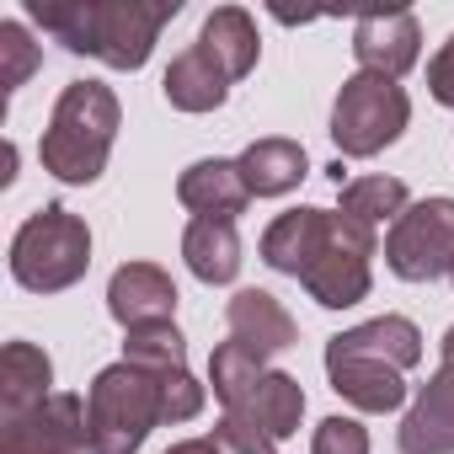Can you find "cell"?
Masks as SVG:
<instances>
[{
  "label": "cell",
  "mask_w": 454,
  "mask_h": 454,
  "mask_svg": "<svg viewBox=\"0 0 454 454\" xmlns=\"http://www.w3.org/2000/svg\"><path fill=\"white\" fill-rule=\"evenodd\" d=\"M427 91H433V102H443V107H454V33H449V43L433 54V65H427Z\"/></svg>",
  "instance_id": "cell-25"
},
{
  "label": "cell",
  "mask_w": 454,
  "mask_h": 454,
  "mask_svg": "<svg viewBox=\"0 0 454 454\" xmlns=\"http://www.w3.org/2000/svg\"><path fill=\"white\" fill-rule=\"evenodd\" d=\"M107 310L123 332H139V326H166L176 316V284L166 268L155 262H123L107 284Z\"/></svg>",
  "instance_id": "cell-15"
},
{
  "label": "cell",
  "mask_w": 454,
  "mask_h": 454,
  "mask_svg": "<svg viewBox=\"0 0 454 454\" xmlns=\"http://www.w3.org/2000/svg\"><path fill=\"white\" fill-rule=\"evenodd\" d=\"M54 364L43 348L33 342H6V353H0V411L17 417V411H33L38 401H49L54 390Z\"/></svg>",
  "instance_id": "cell-20"
},
{
  "label": "cell",
  "mask_w": 454,
  "mask_h": 454,
  "mask_svg": "<svg viewBox=\"0 0 454 454\" xmlns=\"http://www.w3.org/2000/svg\"><path fill=\"white\" fill-rule=\"evenodd\" d=\"M38 65H43V49L27 38V27L22 22H0V86H6V97H17Z\"/></svg>",
  "instance_id": "cell-22"
},
{
  "label": "cell",
  "mask_w": 454,
  "mask_h": 454,
  "mask_svg": "<svg viewBox=\"0 0 454 454\" xmlns=\"http://www.w3.org/2000/svg\"><path fill=\"white\" fill-rule=\"evenodd\" d=\"M385 262L406 284L454 278V198H422L411 203L385 236Z\"/></svg>",
  "instance_id": "cell-10"
},
{
  "label": "cell",
  "mask_w": 454,
  "mask_h": 454,
  "mask_svg": "<svg viewBox=\"0 0 454 454\" xmlns=\"http://www.w3.org/2000/svg\"><path fill=\"white\" fill-rule=\"evenodd\" d=\"M374 231L342 208H289L268 224L262 236V262L300 278L305 294L326 310H348L369 294L374 273Z\"/></svg>",
  "instance_id": "cell-1"
},
{
  "label": "cell",
  "mask_w": 454,
  "mask_h": 454,
  "mask_svg": "<svg viewBox=\"0 0 454 454\" xmlns=\"http://www.w3.org/2000/svg\"><path fill=\"white\" fill-rule=\"evenodd\" d=\"M166 454H224L214 438H182V443H171Z\"/></svg>",
  "instance_id": "cell-26"
},
{
  "label": "cell",
  "mask_w": 454,
  "mask_h": 454,
  "mask_svg": "<svg viewBox=\"0 0 454 454\" xmlns=\"http://www.w3.org/2000/svg\"><path fill=\"white\" fill-rule=\"evenodd\" d=\"M406 208L411 203H406V182L401 176H358V182L342 187V214L369 224V231L380 219H401Z\"/></svg>",
  "instance_id": "cell-21"
},
{
  "label": "cell",
  "mask_w": 454,
  "mask_h": 454,
  "mask_svg": "<svg viewBox=\"0 0 454 454\" xmlns=\"http://www.w3.org/2000/svg\"><path fill=\"white\" fill-rule=\"evenodd\" d=\"M182 257L192 268V278L203 284H231L241 273V236H236V219H214L198 214L182 236Z\"/></svg>",
  "instance_id": "cell-18"
},
{
  "label": "cell",
  "mask_w": 454,
  "mask_h": 454,
  "mask_svg": "<svg viewBox=\"0 0 454 454\" xmlns=\"http://www.w3.org/2000/svg\"><path fill=\"white\" fill-rule=\"evenodd\" d=\"M224 454H278V438L268 433V427H257V422H247V417H231L224 411L219 417V427L208 433Z\"/></svg>",
  "instance_id": "cell-23"
},
{
  "label": "cell",
  "mask_w": 454,
  "mask_h": 454,
  "mask_svg": "<svg viewBox=\"0 0 454 454\" xmlns=\"http://www.w3.org/2000/svg\"><path fill=\"white\" fill-rule=\"evenodd\" d=\"M176 0H27V17L70 54H91L113 70H139L176 17Z\"/></svg>",
  "instance_id": "cell-2"
},
{
  "label": "cell",
  "mask_w": 454,
  "mask_h": 454,
  "mask_svg": "<svg viewBox=\"0 0 454 454\" xmlns=\"http://www.w3.org/2000/svg\"><path fill=\"white\" fill-rule=\"evenodd\" d=\"M118 97L102 86V81H70L65 97L54 102V118L43 129V171L70 182V187H86L102 176L107 155H113V139H118Z\"/></svg>",
  "instance_id": "cell-5"
},
{
  "label": "cell",
  "mask_w": 454,
  "mask_h": 454,
  "mask_svg": "<svg viewBox=\"0 0 454 454\" xmlns=\"http://www.w3.org/2000/svg\"><path fill=\"white\" fill-rule=\"evenodd\" d=\"M353 54H358V70L401 81L422 54V27L411 12H369L353 22Z\"/></svg>",
  "instance_id": "cell-14"
},
{
  "label": "cell",
  "mask_w": 454,
  "mask_h": 454,
  "mask_svg": "<svg viewBox=\"0 0 454 454\" xmlns=\"http://www.w3.org/2000/svg\"><path fill=\"white\" fill-rule=\"evenodd\" d=\"M123 358L139 364V369H150V374L160 380V390H166V422H187V417L203 411V385L187 374V342H182V332H176L171 321H166V326H139V332H129Z\"/></svg>",
  "instance_id": "cell-12"
},
{
  "label": "cell",
  "mask_w": 454,
  "mask_h": 454,
  "mask_svg": "<svg viewBox=\"0 0 454 454\" xmlns=\"http://www.w3.org/2000/svg\"><path fill=\"white\" fill-rule=\"evenodd\" d=\"M91 268V231L86 219L49 203L22 219V231L12 236V278L33 294H59L81 284Z\"/></svg>",
  "instance_id": "cell-8"
},
{
  "label": "cell",
  "mask_w": 454,
  "mask_h": 454,
  "mask_svg": "<svg viewBox=\"0 0 454 454\" xmlns=\"http://www.w3.org/2000/svg\"><path fill=\"white\" fill-rule=\"evenodd\" d=\"M257 49H262L257 43V22L241 6H219L203 22L198 43L166 65V75H160L166 102L176 113H214V107H224L231 86L257 70Z\"/></svg>",
  "instance_id": "cell-4"
},
{
  "label": "cell",
  "mask_w": 454,
  "mask_h": 454,
  "mask_svg": "<svg viewBox=\"0 0 454 454\" xmlns=\"http://www.w3.org/2000/svg\"><path fill=\"white\" fill-rule=\"evenodd\" d=\"M395 443L401 454H454V326L443 332L438 374L417 390L411 411L401 417Z\"/></svg>",
  "instance_id": "cell-13"
},
{
  "label": "cell",
  "mask_w": 454,
  "mask_h": 454,
  "mask_svg": "<svg viewBox=\"0 0 454 454\" xmlns=\"http://www.w3.org/2000/svg\"><path fill=\"white\" fill-rule=\"evenodd\" d=\"M86 422L97 454H134L155 422H166V390L139 364H107L86 390Z\"/></svg>",
  "instance_id": "cell-7"
},
{
  "label": "cell",
  "mask_w": 454,
  "mask_h": 454,
  "mask_svg": "<svg viewBox=\"0 0 454 454\" xmlns=\"http://www.w3.org/2000/svg\"><path fill=\"white\" fill-rule=\"evenodd\" d=\"M422 358V332L406 316H374L326 342L332 390L358 411H395L406 401V369Z\"/></svg>",
  "instance_id": "cell-3"
},
{
  "label": "cell",
  "mask_w": 454,
  "mask_h": 454,
  "mask_svg": "<svg viewBox=\"0 0 454 454\" xmlns=\"http://www.w3.org/2000/svg\"><path fill=\"white\" fill-rule=\"evenodd\" d=\"M310 454H369V433L353 417H326L310 438Z\"/></svg>",
  "instance_id": "cell-24"
},
{
  "label": "cell",
  "mask_w": 454,
  "mask_h": 454,
  "mask_svg": "<svg viewBox=\"0 0 454 454\" xmlns=\"http://www.w3.org/2000/svg\"><path fill=\"white\" fill-rule=\"evenodd\" d=\"M224 326H231V342H236L241 353H252L257 364L278 358V353L294 348V337H300L294 316H289L268 289H241V294L231 300V310H224Z\"/></svg>",
  "instance_id": "cell-16"
},
{
  "label": "cell",
  "mask_w": 454,
  "mask_h": 454,
  "mask_svg": "<svg viewBox=\"0 0 454 454\" xmlns=\"http://www.w3.org/2000/svg\"><path fill=\"white\" fill-rule=\"evenodd\" d=\"M406 123H411L406 91L395 81H385V75H369V70L348 75L342 91H337V102H332V139L353 160H369L385 145H395Z\"/></svg>",
  "instance_id": "cell-9"
},
{
  "label": "cell",
  "mask_w": 454,
  "mask_h": 454,
  "mask_svg": "<svg viewBox=\"0 0 454 454\" xmlns=\"http://www.w3.org/2000/svg\"><path fill=\"white\" fill-rule=\"evenodd\" d=\"M236 166H241L252 198H284V192H294V187L305 182V171H310L305 145H294V139H257V145L241 150Z\"/></svg>",
  "instance_id": "cell-19"
},
{
  "label": "cell",
  "mask_w": 454,
  "mask_h": 454,
  "mask_svg": "<svg viewBox=\"0 0 454 454\" xmlns=\"http://www.w3.org/2000/svg\"><path fill=\"white\" fill-rule=\"evenodd\" d=\"M208 385L224 401L231 417H247L257 427H268L273 438H289L305 417V390L294 374H278L268 364H257L252 353H241L231 337H224L208 358Z\"/></svg>",
  "instance_id": "cell-6"
},
{
  "label": "cell",
  "mask_w": 454,
  "mask_h": 454,
  "mask_svg": "<svg viewBox=\"0 0 454 454\" xmlns=\"http://www.w3.org/2000/svg\"><path fill=\"white\" fill-rule=\"evenodd\" d=\"M176 198L198 214H214V219H236L247 203H252V187L241 176L236 160H192L182 176H176Z\"/></svg>",
  "instance_id": "cell-17"
},
{
  "label": "cell",
  "mask_w": 454,
  "mask_h": 454,
  "mask_svg": "<svg viewBox=\"0 0 454 454\" xmlns=\"http://www.w3.org/2000/svg\"><path fill=\"white\" fill-rule=\"evenodd\" d=\"M0 454H97L86 401L70 390H54L33 411H17L0 422Z\"/></svg>",
  "instance_id": "cell-11"
}]
</instances>
